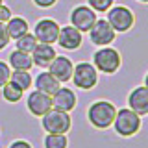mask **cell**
<instances>
[{
    "label": "cell",
    "mask_w": 148,
    "mask_h": 148,
    "mask_svg": "<svg viewBox=\"0 0 148 148\" xmlns=\"http://www.w3.org/2000/svg\"><path fill=\"white\" fill-rule=\"evenodd\" d=\"M96 11L87 6V4H80V6L72 8L71 15H69V21H71V26H74L76 30H80L82 34H87V32L92 28V24L96 22Z\"/></svg>",
    "instance_id": "8"
},
{
    "label": "cell",
    "mask_w": 148,
    "mask_h": 148,
    "mask_svg": "<svg viewBox=\"0 0 148 148\" xmlns=\"http://www.w3.org/2000/svg\"><path fill=\"white\" fill-rule=\"evenodd\" d=\"M87 34H89V39L95 46H109L117 37V32L111 28V24L106 18H96V22Z\"/></svg>",
    "instance_id": "9"
},
{
    "label": "cell",
    "mask_w": 148,
    "mask_h": 148,
    "mask_svg": "<svg viewBox=\"0 0 148 148\" xmlns=\"http://www.w3.org/2000/svg\"><path fill=\"white\" fill-rule=\"evenodd\" d=\"M59 22L54 21L50 17H45V18H39L34 26V37L37 39V43H45V45H56L58 41V35H59Z\"/></svg>",
    "instance_id": "7"
},
{
    "label": "cell",
    "mask_w": 148,
    "mask_h": 148,
    "mask_svg": "<svg viewBox=\"0 0 148 148\" xmlns=\"http://www.w3.org/2000/svg\"><path fill=\"white\" fill-rule=\"evenodd\" d=\"M34 87L37 91H41V92H45V95H48V96H52L56 91L61 87V83H59L56 78L50 74L48 71H41L37 76L34 78Z\"/></svg>",
    "instance_id": "16"
},
{
    "label": "cell",
    "mask_w": 148,
    "mask_h": 148,
    "mask_svg": "<svg viewBox=\"0 0 148 148\" xmlns=\"http://www.w3.org/2000/svg\"><path fill=\"white\" fill-rule=\"evenodd\" d=\"M4 26H6V32H8L9 41H17L18 37H22L24 34L30 32V24H28V21H26L24 17H21V15L11 17Z\"/></svg>",
    "instance_id": "18"
},
{
    "label": "cell",
    "mask_w": 148,
    "mask_h": 148,
    "mask_svg": "<svg viewBox=\"0 0 148 148\" xmlns=\"http://www.w3.org/2000/svg\"><path fill=\"white\" fill-rule=\"evenodd\" d=\"M117 106L109 100H95L87 108V122L95 130H108L113 124Z\"/></svg>",
    "instance_id": "1"
},
{
    "label": "cell",
    "mask_w": 148,
    "mask_h": 148,
    "mask_svg": "<svg viewBox=\"0 0 148 148\" xmlns=\"http://www.w3.org/2000/svg\"><path fill=\"white\" fill-rule=\"evenodd\" d=\"M9 80L15 83V85H18L24 92H28L32 87H34V78H32L30 71H11Z\"/></svg>",
    "instance_id": "20"
},
{
    "label": "cell",
    "mask_w": 148,
    "mask_h": 148,
    "mask_svg": "<svg viewBox=\"0 0 148 148\" xmlns=\"http://www.w3.org/2000/svg\"><path fill=\"white\" fill-rule=\"evenodd\" d=\"M115 4V0H87V6L96 13H106Z\"/></svg>",
    "instance_id": "23"
},
{
    "label": "cell",
    "mask_w": 148,
    "mask_h": 148,
    "mask_svg": "<svg viewBox=\"0 0 148 148\" xmlns=\"http://www.w3.org/2000/svg\"><path fill=\"white\" fill-rule=\"evenodd\" d=\"M126 102H128L126 108L135 111L139 117H146L148 115V89L145 85L133 87V89L128 92Z\"/></svg>",
    "instance_id": "13"
},
{
    "label": "cell",
    "mask_w": 148,
    "mask_h": 148,
    "mask_svg": "<svg viewBox=\"0 0 148 148\" xmlns=\"http://www.w3.org/2000/svg\"><path fill=\"white\" fill-rule=\"evenodd\" d=\"M41 126L45 133H65L67 135L72 128V117L67 111L52 108L41 117Z\"/></svg>",
    "instance_id": "5"
},
{
    "label": "cell",
    "mask_w": 148,
    "mask_h": 148,
    "mask_svg": "<svg viewBox=\"0 0 148 148\" xmlns=\"http://www.w3.org/2000/svg\"><path fill=\"white\" fill-rule=\"evenodd\" d=\"M8 65L11 67V71H32L34 69V61L32 56L22 50H11L8 56Z\"/></svg>",
    "instance_id": "17"
},
{
    "label": "cell",
    "mask_w": 148,
    "mask_h": 148,
    "mask_svg": "<svg viewBox=\"0 0 148 148\" xmlns=\"http://www.w3.org/2000/svg\"><path fill=\"white\" fill-rule=\"evenodd\" d=\"M26 108L34 117L41 119L48 109H52V96L45 95L37 89H30L26 95Z\"/></svg>",
    "instance_id": "10"
},
{
    "label": "cell",
    "mask_w": 148,
    "mask_h": 148,
    "mask_svg": "<svg viewBox=\"0 0 148 148\" xmlns=\"http://www.w3.org/2000/svg\"><path fill=\"white\" fill-rule=\"evenodd\" d=\"M0 92H2V98L6 100L8 104H17V102H21L24 98V91H22L18 85H15L11 80L0 89Z\"/></svg>",
    "instance_id": "19"
},
{
    "label": "cell",
    "mask_w": 148,
    "mask_h": 148,
    "mask_svg": "<svg viewBox=\"0 0 148 148\" xmlns=\"http://www.w3.org/2000/svg\"><path fill=\"white\" fill-rule=\"evenodd\" d=\"M9 148H34V146H32L28 141H24V139H15V141H11Z\"/></svg>",
    "instance_id": "28"
},
{
    "label": "cell",
    "mask_w": 148,
    "mask_h": 148,
    "mask_svg": "<svg viewBox=\"0 0 148 148\" xmlns=\"http://www.w3.org/2000/svg\"><path fill=\"white\" fill-rule=\"evenodd\" d=\"M143 85H145V87H146V89H148V72L145 74V80H143Z\"/></svg>",
    "instance_id": "29"
},
{
    "label": "cell",
    "mask_w": 148,
    "mask_h": 148,
    "mask_svg": "<svg viewBox=\"0 0 148 148\" xmlns=\"http://www.w3.org/2000/svg\"><path fill=\"white\" fill-rule=\"evenodd\" d=\"M43 146L45 148H67L69 139L65 133H46L43 139Z\"/></svg>",
    "instance_id": "21"
},
{
    "label": "cell",
    "mask_w": 148,
    "mask_h": 148,
    "mask_svg": "<svg viewBox=\"0 0 148 148\" xmlns=\"http://www.w3.org/2000/svg\"><path fill=\"white\" fill-rule=\"evenodd\" d=\"M0 4H4V0H0Z\"/></svg>",
    "instance_id": "31"
},
{
    "label": "cell",
    "mask_w": 148,
    "mask_h": 148,
    "mask_svg": "<svg viewBox=\"0 0 148 148\" xmlns=\"http://www.w3.org/2000/svg\"><path fill=\"white\" fill-rule=\"evenodd\" d=\"M82 43H83V34L80 30H76L71 24L59 28V35L58 41H56V45H59V48L67 50V52H74L82 46Z\"/></svg>",
    "instance_id": "11"
},
{
    "label": "cell",
    "mask_w": 148,
    "mask_h": 148,
    "mask_svg": "<svg viewBox=\"0 0 148 148\" xmlns=\"http://www.w3.org/2000/svg\"><path fill=\"white\" fill-rule=\"evenodd\" d=\"M32 61H34V67L39 69H48V65L54 61V58L58 56L54 45H45V43H37V46L32 50Z\"/></svg>",
    "instance_id": "15"
},
{
    "label": "cell",
    "mask_w": 148,
    "mask_h": 148,
    "mask_svg": "<svg viewBox=\"0 0 148 148\" xmlns=\"http://www.w3.org/2000/svg\"><path fill=\"white\" fill-rule=\"evenodd\" d=\"M35 46H37V39L34 37V34H30V32L15 41V48L22 50V52H28V54H32V50H34Z\"/></svg>",
    "instance_id": "22"
},
{
    "label": "cell",
    "mask_w": 148,
    "mask_h": 148,
    "mask_svg": "<svg viewBox=\"0 0 148 148\" xmlns=\"http://www.w3.org/2000/svg\"><path fill=\"white\" fill-rule=\"evenodd\" d=\"M9 76H11V67L8 65V61L0 59V89L9 82Z\"/></svg>",
    "instance_id": "24"
},
{
    "label": "cell",
    "mask_w": 148,
    "mask_h": 148,
    "mask_svg": "<svg viewBox=\"0 0 148 148\" xmlns=\"http://www.w3.org/2000/svg\"><path fill=\"white\" fill-rule=\"evenodd\" d=\"M76 106H78V95L74 92V89H71V87H63L61 85L52 95V108H56V109H61V111L71 113V111L76 109Z\"/></svg>",
    "instance_id": "14"
},
{
    "label": "cell",
    "mask_w": 148,
    "mask_h": 148,
    "mask_svg": "<svg viewBox=\"0 0 148 148\" xmlns=\"http://www.w3.org/2000/svg\"><path fill=\"white\" fill-rule=\"evenodd\" d=\"M11 17H13L11 8L6 6V4H0V24H6V22H8Z\"/></svg>",
    "instance_id": "25"
},
{
    "label": "cell",
    "mask_w": 148,
    "mask_h": 148,
    "mask_svg": "<svg viewBox=\"0 0 148 148\" xmlns=\"http://www.w3.org/2000/svg\"><path fill=\"white\" fill-rule=\"evenodd\" d=\"M137 2H141V4H148V0H137Z\"/></svg>",
    "instance_id": "30"
},
{
    "label": "cell",
    "mask_w": 148,
    "mask_h": 148,
    "mask_svg": "<svg viewBox=\"0 0 148 148\" xmlns=\"http://www.w3.org/2000/svg\"><path fill=\"white\" fill-rule=\"evenodd\" d=\"M106 21L111 24L117 34H128L133 26H135V15L128 6H122V4H117V6H111L108 11H106Z\"/></svg>",
    "instance_id": "4"
},
{
    "label": "cell",
    "mask_w": 148,
    "mask_h": 148,
    "mask_svg": "<svg viewBox=\"0 0 148 148\" xmlns=\"http://www.w3.org/2000/svg\"><path fill=\"white\" fill-rule=\"evenodd\" d=\"M141 126H143V119L139 117L135 111H132L130 108H120L117 109L115 113V119H113V132L117 133L119 137H133L141 132Z\"/></svg>",
    "instance_id": "2"
},
{
    "label": "cell",
    "mask_w": 148,
    "mask_h": 148,
    "mask_svg": "<svg viewBox=\"0 0 148 148\" xmlns=\"http://www.w3.org/2000/svg\"><path fill=\"white\" fill-rule=\"evenodd\" d=\"M92 65H95V69L102 74H111L119 72L120 65H122V56L117 48H113V46H98V50H96L95 54H92Z\"/></svg>",
    "instance_id": "3"
},
{
    "label": "cell",
    "mask_w": 148,
    "mask_h": 148,
    "mask_svg": "<svg viewBox=\"0 0 148 148\" xmlns=\"http://www.w3.org/2000/svg\"><path fill=\"white\" fill-rule=\"evenodd\" d=\"M32 2H34V6L41 8V9H50V8H54L59 0H32Z\"/></svg>",
    "instance_id": "26"
},
{
    "label": "cell",
    "mask_w": 148,
    "mask_h": 148,
    "mask_svg": "<svg viewBox=\"0 0 148 148\" xmlns=\"http://www.w3.org/2000/svg\"><path fill=\"white\" fill-rule=\"evenodd\" d=\"M72 83L80 91H91L98 85V71L89 61H80L74 65L72 71Z\"/></svg>",
    "instance_id": "6"
},
{
    "label": "cell",
    "mask_w": 148,
    "mask_h": 148,
    "mask_svg": "<svg viewBox=\"0 0 148 148\" xmlns=\"http://www.w3.org/2000/svg\"><path fill=\"white\" fill-rule=\"evenodd\" d=\"M8 45H9V37H8V32H6V26L0 24V50H4Z\"/></svg>",
    "instance_id": "27"
},
{
    "label": "cell",
    "mask_w": 148,
    "mask_h": 148,
    "mask_svg": "<svg viewBox=\"0 0 148 148\" xmlns=\"http://www.w3.org/2000/svg\"><path fill=\"white\" fill-rule=\"evenodd\" d=\"M46 71L52 74L59 83H67V82H71V78H72L74 63H72L71 58H67V56H56L54 61L48 65Z\"/></svg>",
    "instance_id": "12"
}]
</instances>
